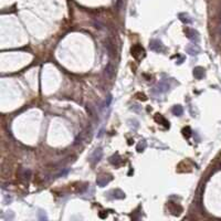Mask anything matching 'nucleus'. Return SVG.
<instances>
[{"instance_id": "11", "label": "nucleus", "mask_w": 221, "mask_h": 221, "mask_svg": "<svg viewBox=\"0 0 221 221\" xmlns=\"http://www.w3.org/2000/svg\"><path fill=\"white\" fill-rule=\"evenodd\" d=\"M105 73H107V74H109V76H112L113 75V67L111 65V64H109V67H106Z\"/></svg>"}, {"instance_id": "10", "label": "nucleus", "mask_w": 221, "mask_h": 221, "mask_svg": "<svg viewBox=\"0 0 221 221\" xmlns=\"http://www.w3.org/2000/svg\"><path fill=\"white\" fill-rule=\"evenodd\" d=\"M146 148V142L145 140H140V143L137 145V150L138 151H143Z\"/></svg>"}, {"instance_id": "3", "label": "nucleus", "mask_w": 221, "mask_h": 221, "mask_svg": "<svg viewBox=\"0 0 221 221\" xmlns=\"http://www.w3.org/2000/svg\"><path fill=\"white\" fill-rule=\"evenodd\" d=\"M102 156H103V151H102V149L98 148L96 149V150L94 151L93 155H92V161L93 163H97V161H101V158H102Z\"/></svg>"}, {"instance_id": "8", "label": "nucleus", "mask_w": 221, "mask_h": 221, "mask_svg": "<svg viewBox=\"0 0 221 221\" xmlns=\"http://www.w3.org/2000/svg\"><path fill=\"white\" fill-rule=\"evenodd\" d=\"M168 88H169V85L168 84H166V83H161V84H158V86H157V91L159 92V93H161V92H166Z\"/></svg>"}, {"instance_id": "5", "label": "nucleus", "mask_w": 221, "mask_h": 221, "mask_svg": "<svg viewBox=\"0 0 221 221\" xmlns=\"http://www.w3.org/2000/svg\"><path fill=\"white\" fill-rule=\"evenodd\" d=\"M187 52L190 55H197L199 53V48L196 44H191L187 48Z\"/></svg>"}, {"instance_id": "4", "label": "nucleus", "mask_w": 221, "mask_h": 221, "mask_svg": "<svg viewBox=\"0 0 221 221\" xmlns=\"http://www.w3.org/2000/svg\"><path fill=\"white\" fill-rule=\"evenodd\" d=\"M194 75L196 79L200 80L202 79L203 76H205V69L203 67H197L194 69Z\"/></svg>"}, {"instance_id": "7", "label": "nucleus", "mask_w": 221, "mask_h": 221, "mask_svg": "<svg viewBox=\"0 0 221 221\" xmlns=\"http://www.w3.org/2000/svg\"><path fill=\"white\" fill-rule=\"evenodd\" d=\"M173 113L174 115L176 116H181L182 113H184V109H182V107L180 105H176L173 107Z\"/></svg>"}, {"instance_id": "6", "label": "nucleus", "mask_w": 221, "mask_h": 221, "mask_svg": "<svg viewBox=\"0 0 221 221\" xmlns=\"http://www.w3.org/2000/svg\"><path fill=\"white\" fill-rule=\"evenodd\" d=\"M105 176H103V177H100V178L97 179V185L100 186V187H104V186H106V184H109V181H111V178H104Z\"/></svg>"}, {"instance_id": "2", "label": "nucleus", "mask_w": 221, "mask_h": 221, "mask_svg": "<svg viewBox=\"0 0 221 221\" xmlns=\"http://www.w3.org/2000/svg\"><path fill=\"white\" fill-rule=\"evenodd\" d=\"M186 34H187V36L189 38V39L191 40V41H195V42H197L198 39H199V34H198L197 31H195L194 29H186L185 30Z\"/></svg>"}, {"instance_id": "1", "label": "nucleus", "mask_w": 221, "mask_h": 221, "mask_svg": "<svg viewBox=\"0 0 221 221\" xmlns=\"http://www.w3.org/2000/svg\"><path fill=\"white\" fill-rule=\"evenodd\" d=\"M149 48H150V50H153L155 52H161L164 50L163 44L158 40H151L150 44H149Z\"/></svg>"}, {"instance_id": "9", "label": "nucleus", "mask_w": 221, "mask_h": 221, "mask_svg": "<svg viewBox=\"0 0 221 221\" xmlns=\"http://www.w3.org/2000/svg\"><path fill=\"white\" fill-rule=\"evenodd\" d=\"M179 18L184 23H190L191 22V19H189V16L186 15V13H180L179 15Z\"/></svg>"}]
</instances>
